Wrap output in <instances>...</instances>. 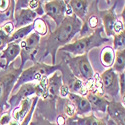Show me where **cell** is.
Here are the masks:
<instances>
[{
	"label": "cell",
	"instance_id": "1",
	"mask_svg": "<svg viewBox=\"0 0 125 125\" xmlns=\"http://www.w3.org/2000/svg\"><path fill=\"white\" fill-rule=\"evenodd\" d=\"M82 26V21L75 16H65V18L54 31H51L49 35L44 39L45 46L44 52L40 55L39 59H44L47 55L52 57V65H55L56 52L66 44L70 43V41L77 35Z\"/></svg>",
	"mask_w": 125,
	"mask_h": 125
},
{
	"label": "cell",
	"instance_id": "10",
	"mask_svg": "<svg viewBox=\"0 0 125 125\" xmlns=\"http://www.w3.org/2000/svg\"><path fill=\"white\" fill-rule=\"evenodd\" d=\"M37 101H38V97L37 96H35L33 98L28 97V98H25V99L20 101L18 105L16 107H14L12 113L10 114V115H11L12 121H14V122H16L18 124L21 123L26 118V116L29 114L31 109L36 105Z\"/></svg>",
	"mask_w": 125,
	"mask_h": 125
},
{
	"label": "cell",
	"instance_id": "15",
	"mask_svg": "<svg viewBox=\"0 0 125 125\" xmlns=\"http://www.w3.org/2000/svg\"><path fill=\"white\" fill-rule=\"evenodd\" d=\"M68 100L73 103L76 109V115L85 116L86 114L90 113L92 111L91 105L86 99L85 96H81L78 94H74V93H70L68 95Z\"/></svg>",
	"mask_w": 125,
	"mask_h": 125
},
{
	"label": "cell",
	"instance_id": "37",
	"mask_svg": "<svg viewBox=\"0 0 125 125\" xmlns=\"http://www.w3.org/2000/svg\"><path fill=\"white\" fill-rule=\"evenodd\" d=\"M10 5V0H0V13L4 12Z\"/></svg>",
	"mask_w": 125,
	"mask_h": 125
},
{
	"label": "cell",
	"instance_id": "30",
	"mask_svg": "<svg viewBox=\"0 0 125 125\" xmlns=\"http://www.w3.org/2000/svg\"><path fill=\"white\" fill-rule=\"evenodd\" d=\"M125 31V28H124V20L122 18H117L115 24L113 26V36L114 35H117V34H120L121 32Z\"/></svg>",
	"mask_w": 125,
	"mask_h": 125
},
{
	"label": "cell",
	"instance_id": "13",
	"mask_svg": "<svg viewBox=\"0 0 125 125\" xmlns=\"http://www.w3.org/2000/svg\"><path fill=\"white\" fill-rule=\"evenodd\" d=\"M36 18H37V15L28 8H21V9L15 10L14 18H13L15 29L32 24Z\"/></svg>",
	"mask_w": 125,
	"mask_h": 125
},
{
	"label": "cell",
	"instance_id": "26",
	"mask_svg": "<svg viewBox=\"0 0 125 125\" xmlns=\"http://www.w3.org/2000/svg\"><path fill=\"white\" fill-rule=\"evenodd\" d=\"M82 22H85L86 25L92 30V31H94L96 30L97 28L101 27L102 24H101V21H100V18L98 17V15L96 14H89V15H86L85 19H84V21H82Z\"/></svg>",
	"mask_w": 125,
	"mask_h": 125
},
{
	"label": "cell",
	"instance_id": "22",
	"mask_svg": "<svg viewBox=\"0 0 125 125\" xmlns=\"http://www.w3.org/2000/svg\"><path fill=\"white\" fill-rule=\"evenodd\" d=\"M75 121H76L77 125H108L107 121L105 119L99 118V117L95 116L94 114L76 117Z\"/></svg>",
	"mask_w": 125,
	"mask_h": 125
},
{
	"label": "cell",
	"instance_id": "19",
	"mask_svg": "<svg viewBox=\"0 0 125 125\" xmlns=\"http://www.w3.org/2000/svg\"><path fill=\"white\" fill-rule=\"evenodd\" d=\"M66 85L68 86L70 93H74V94H78L81 96H86V94L88 93L85 82L76 77L72 78Z\"/></svg>",
	"mask_w": 125,
	"mask_h": 125
},
{
	"label": "cell",
	"instance_id": "5",
	"mask_svg": "<svg viewBox=\"0 0 125 125\" xmlns=\"http://www.w3.org/2000/svg\"><path fill=\"white\" fill-rule=\"evenodd\" d=\"M67 64L74 76L82 81H88L94 77L95 73L89 61L88 54H83L80 56L67 57Z\"/></svg>",
	"mask_w": 125,
	"mask_h": 125
},
{
	"label": "cell",
	"instance_id": "23",
	"mask_svg": "<svg viewBox=\"0 0 125 125\" xmlns=\"http://www.w3.org/2000/svg\"><path fill=\"white\" fill-rule=\"evenodd\" d=\"M117 74L124 72L125 69V50L115 51V59L113 66L111 67Z\"/></svg>",
	"mask_w": 125,
	"mask_h": 125
},
{
	"label": "cell",
	"instance_id": "9",
	"mask_svg": "<svg viewBox=\"0 0 125 125\" xmlns=\"http://www.w3.org/2000/svg\"><path fill=\"white\" fill-rule=\"evenodd\" d=\"M33 94H35L38 98L40 97V90L37 83H26V84H23L18 88L16 92L10 95L8 99V105H10L11 107H16L21 100L28 98Z\"/></svg>",
	"mask_w": 125,
	"mask_h": 125
},
{
	"label": "cell",
	"instance_id": "29",
	"mask_svg": "<svg viewBox=\"0 0 125 125\" xmlns=\"http://www.w3.org/2000/svg\"><path fill=\"white\" fill-rule=\"evenodd\" d=\"M63 110H64V115L68 118H74L76 117V109H75V106L73 105V103L71 101H69L68 99L65 101L64 103V107H63Z\"/></svg>",
	"mask_w": 125,
	"mask_h": 125
},
{
	"label": "cell",
	"instance_id": "4",
	"mask_svg": "<svg viewBox=\"0 0 125 125\" xmlns=\"http://www.w3.org/2000/svg\"><path fill=\"white\" fill-rule=\"evenodd\" d=\"M20 68H8L0 71V112H3L8 107V99L21 73Z\"/></svg>",
	"mask_w": 125,
	"mask_h": 125
},
{
	"label": "cell",
	"instance_id": "7",
	"mask_svg": "<svg viewBox=\"0 0 125 125\" xmlns=\"http://www.w3.org/2000/svg\"><path fill=\"white\" fill-rule=\"evenodd\" d=\"M100 77L102 91L106 97H109L110 100H114L119 93L118 85V74L112 68H108L103 71Z\"/></svg>",
	"mask_w": 125,
	"mask_h": 125
},
{
	"label": "cell",
	"instance_id": "28",
	"mask_svg": "<svg viewBox=\"0 0 125 125\" xmlns=\"http://www.w3.org/2000/svg\"><path fill=\"white\" fill-rule=\"evenodd\" d=\"M114 51L125 50V31L121 32L120 34L113 36V46Z\"/></svg>",
	"mask_w": 125,
	"mask_h": 125
},
{
	"label": "cell",
	"instance_id": "38",
	"mask_svg": "<svg viewBox=\"0 0 125 125\" xmlns=\"http://www.w3.org/2000/svg\"><path fill=\"white\" fill-rule=\"evenodd\" d=\"M32 125H55V124L51 123V122H49V121H47V120H45V119H42V118L38 117V118L36 119V121L32 123Z\"/></svg>",
	"mask_w": 125,
	"mask_h": 125
},
{
	"label": "cell",
	"instance_id": "16",
	"mask_svg": "<svg viewBox=\"0 0 125 125\" xmlns=\"http://www.w3.org/2000/svg\"><path fill=\"white\" fill-rule=\"evenodd\" d=\"M61 85H62V73L61 71L57 70L48 77V83H47V88H46L44 98L56 97Z\"/></svg>",
	"mask_w": 125,
	"mask_h": 125
},
{
	"label": "cell",
	"instance_id": "8",
	"mask_svg": "<svg viewBox=\"0 0 125 125\" xmlns=\"http://www.w3.org/2000/svg\"><path fill=\"white\" fill-rule=\"evenodd\" d=\"M67 7V1L63 0H51L43 3L44 13L54 21L56 27L65 18V12Z\"/></svg>",
	"mask_w": 125,
	"mask_h": 125
},
{
	"label": "cell",
	"instance_id": "2",
	"mask_svg": "<svg viewBox=\"0 0 125 125\" xmlns=\"http://www.w3.org/2000/svg\"><path fill=\"white\" fill-rule=\"evenodd\" d=\"M109 37H107L104 33L103 27H99L96 30H94L89 36L78 38L77 40L66 44L65 46L61 47L59 50L70 53L73 56H80L83 54H88V52L95 48L99 47L102 44H104L107 41H109Z\"/></svg>",
	"mask_w": 125,
	"mask_h": 125
},
{
	"label": "cell",
	"instance_id": "27",
	"mask_svg": "<svg viewBox=\"0 0 125 125\" xmlns=\"http://www.w3.org/2000/svg\"><path fill=\"white\" fill-rule=\"evenodd\" d=\"M27 8L30 9L31 11H33L37 17H41L44 14V10H43V2L42 1H38V0H29Z\"/></svg>",
	"mask_w": 125,
	"mask_h": 125
},
{
	"label": "cell",
	"instance_id": "17",
	"mask_svg": "<svg viewBox=\"0 0 125 125\" xmlns=\"http://www.w3.org/2000/svg\"><path fill=\"white\" fill-rule=\"evenodd\" d=\"M85 97L88 100V102L90 103L92 110H96V111H100V112H106L107 105L110 102V100L107 99L108 97H106L105 95H100V94L91 93V92H88Z\"/></svg>",
	"mask_w": 125,
	"mask_h": 125
},
{
	"label": "cell",
	"instance_id": "34",
	"mask_svg": "<svg viewBox=\"0 0 125 125\" xmlns=\"http://www.w3.org/2000/svg\"><path fill=\"white\" fill-rule=\"evenodd\" d=\"M58 94H59V96L61 98H66V97L68 98V95L70 94V91H69L68 86L66 84H63V83H62V85H61V87L59 89Z\"/></svg>",
	"mask_w": 125,
	"mask_h": 125
},
{
	"label": "cell",
	"instance_id": "20",
	"mask_svg": "<svg viewBox=\"0 0 125 125\" xmlns=\"http://www.w3.org/2000/svg\"><path fill=\"white\" fill-rule=\"evenodd\" d=\"M114 59H115V51L113 50L112 46H105L101 50L100 61L106 69L111 68L113 66Z\"/></svg>",
	"mask_w": 125,
	"mask_h": 125
},
{
	"label": "cell",
	"instance_id": "12",
	"mask_svg": "<svg viewBox=\"0 0 125 125\" xmlns=\"http://www.w3.org/2000/svg\"><path fill=\"white\" fill-rule=\"evenodd\" d=\"M98 17L100 18L105 35L109 38L113 36V26L118 18L115 11H114V7L108 10H98Z\"/></svg>",
	"mask_w": 125,
	"mask_h": 125
},
{
	"label": "cell",
	"instance_id": "31",
	"mask_svg": "<svg viewBox=\"0 0 125 125\" xmlns=\"http://www.w3.org/2000/svg\"><path fill=\"white\" fill-rule=\"evenodd\" d=\"M118 85H119V93L121 97L125 96V72L118 74Z\"/></svg>",
	"mask_w": 125,
	"mask_h": 125
},
{
	"label": "cell",
	"instance_id": "32",
	"mask_svg": "<svg viewBox=\"0 0 125 125\" xmlns=\"http://www.w3.org/2000/svg\"><path fill=\"white\" fill-rule=\"evenodd\" d=\"M0 28L2 29V31H3V32H4L7 36H10V35H11V34L14 32V31H15V26H14L13 21H9V22L4 23Z\"/></svg>",
	"mask_w": 125,
	"mask_h": 125
},
{
	"label": "cell",
	"instance_id": "33",
	"mask_svg": "<svg viewBox=\"0 0 125 125\" xmlns=\"http://www.w3.org/2000/svg\"><path fill=\"white\" fill-rule=\"evenodd\" d=\"M10 43V38L6 35H0V53L6 48V46Z\"/></svg>",
	"mask_w": 125,
	"mask_h": 125
},
{
	"label": "cell",
	"instance_id": "40",
	"mask_svg": "<svg viewBox=\"0 0 125 125\" xmlns=\"http://www.w3.org/2000/svg\"><path fill=\"white\" fill-rule=\"evenodd\" d=\"M0 71H1V70H0Z\"/></svg>",
	"mask_w": 125,
	"mask_h": 125
},
{
	"label": "cell",
	"instance_id": "14",
	"mask_svg": "<svg viewBox=\"0 0 125 125\" xmlns=\"http://www.w3.org/2000/svg\"><path fill=\"white\" fill-rule=\"evenodd\" d=\"M106 112L116 125H125V108L121 102L115 100L110 101L107 105Z\"/></svg>",
	"mask_w": 125,
	"mask_h": 125
},
{
	"label": "cell",
	"instance_id": "18",
	"mask_svg": "<svg viewBox=\"0 0 125 125\" xmlns=\"http://www.w3.org/2000/svg\"><path fill=\"white\" fill-rule=\"evenodd\" d=\"M68 4L71 8L72 14L75 15L80 21H84L88 12L90 1H87V0H70L68 1Z\"/></svg>",
	"mask_w": 125,
	"mask_h": 125
},
{
	"label": "cell",
	"instance_id": "25",
	"mask_svg": "<svg viewBox=\"0 0 125 125\" xmlns=\"http://www.w3.org/2000/svg\"><path fill=\"white\" fill-rule=\"evenodd\" d=\"M33 32L37 33L40 37H45L48 33V26L42 17H37L33 22Z\"/></svg>",
	"mask_w": 125,
	"mask_h": 125
},
{
	"label": "cell",
	"instance_id": "24",
	"mask_svg": "<svg viewBox=\"0 0 125 125\" xmlns=\"http://www.w3.org/2000/svg\"><path fill=\"white\" fill-rule=\"evenodd\" d=\"M15 2L16 1H14V0H11L8 9L6 10V11L0 13V27L6 22L13 21L14 12H15Z\"/></svg>",
	"mask_w": 125,
	"mask_h": 125
},
{
	"label": "cell",
	"instance_id": "11",
	"mask_svg": "<svg viewBox=\"0 0 125 125\" xmlns=\"http://www.w3.org/2000/svg\"><path fill=\"white\" fill-rule=\"evenodd\" d=\"M20 45L16 42H10L6 48L0 53V70H6L10 64L19 56Z\"/></svg>",
	"mask_w": 125,
	"mask_h": 125
},
{
	"label": "cell",
	"instance_id": "39",
	"mask_svg": "<svg viewBox=\"0 0 125 125\" xmlns=\"http://www.w3.org/2000/svg\"><path fill=\"white\" fill-rule=\"evenodd\" d=\"M6 125H10V124H6Z\"/></svg>",
	"mask_w": 125,
	"mask_h": 125
},
{
	"label": "cell",
	"instance_id": "3",
	"mask_svg": "<svg viewBox=\"0 0 125 125\" xmlns=\"http://www.w3.org/2000/svg\"><path fill=\"white\" fill-rule=\"evenodd\" d=\"M59 65H49L43 62H35L33 66L29 68H26L21 71L19 77L17 78V81L13 87L12 93L16 92L18 88L26 84V83H38L45 77H49L51 74H53L55 71L59 70ZM11 93V94H12Z\"/></svg>",
	"mask_w": 125,
	"mask_h": 125
},
{
	"label": "cell",
	"instance_id": "21",
	"mask_svg": "<svg viewBox=\"0 0 125 125\" xmlns=\"http://www.w3.org/2000/svg\"><path fill=\"white\" fill-rule=\"evenodd\" d=\"M33 30H34V28H33V23L30 24V25H27V26H24V27H21V28L15 29L14 32L9 36L10 42L19 43L20 41H22L23 39H25L30 33H32Z\"/></svg>",
	"mask_w": 125,
	"mask_h": 125
},
{
	"label": "cell",
	"instance_id": "36",
	"mask_svg": "<svg viewBox=\"0 0 125 125\" xmlns=\"http://www.w3.org/2000/svg\"><path fill=\"white\" fill-rule=\"evenodd\" d=\"M67 124V117L63 114H60L56 118L55 125H66Z\"/></svg>",
	"mask_w": 125,
	"mask_h": 125
},
{
	"label": "cell",
	"instance_id": "35",
	"mask_svg": "<svg viewBox=\"0 0 125 125\" xmlns=\"http://www.w3.org/2000/svg\"><path fill=\"white\" fill-rule=\"evenodd\" d=\"M11 115L10 114H3V115L0 117V125H6V124H10L11 122Z\"/></svg>",
	"mask_w": 125,
	"mask_h": 125
},
{
	"label": "cell",
	"instance_id": "6",
	"mask_svg": "<svg viewBox=\"0 0 125 125\" xmlns=\"http://www.w3.org/2000/svg\"><path fill=\"white\" fill-rule=\"evenodd\" d=\"M41 37L35 33H30L25 39L19 42L20 45V59H21V64H20V69H23V66L28 60H32L35 62V57L39 51Z\"/></svg>",
	"mask_w": 125,
	"mask_h": 125
}]
</instances>
